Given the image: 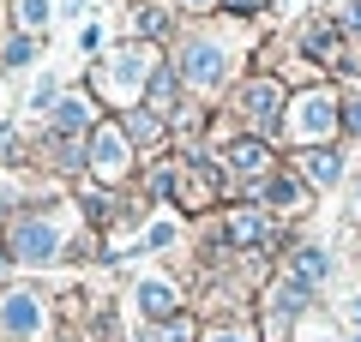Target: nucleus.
<instances>
[{"label":"nucleus","instance_id":"obj_14","mask_svg":"<svg viewBox=\"0 0 361 342\" xmlns=\"http://www.w3.org/2000/svg\"><path fill=\"white\" fill-rule=\"evenodd\" d=\"M54 90H61V84H54V78H42V84L30 90V108H49V102H54Z\"/></svg>","mask_w":361,"mask_h":342},{"label":"nucleus","instance_id":"obj_18","mask_svg":"<svg viewBox=\"0 0 361 342\" xmlns=\"http://www.w3.org/2000/svg\"><path fill=\"white\" fill-rule=\"evenodd\" d=\"M229 6H265V0H229Z\"/></svg>","mask_w":361,"mask_h":342},{"label":"nucleus","instance_id":"obj_11","mask_svg":"<svg viewBox=\"0 0 361 342\" xmlns=\"http://www.w3.org/2000/svg\"><path fill=\"white\" fill-rule=\"evenodd\" d=\"M295 277H301V282H319V277H325V253H301V258H295Z\"/></svg>","mask_w":361,"mask_h":342},{"label":"nucleus","instance_id":"obj_8","mask_svg":"<svg viewBox=\"0 0 361 342\" xmlns=\"http://www.w3.org/2000/svg\"><path fill=\"white\" fill-rule=\"evenodd\" d=\"M139 300H145V312H151V318H163L169 312V306H175V289H169V282H145V289H139Z\"/></svg>","mask_w":361,"mask_h":342},{"label":"nucleus","instance_id":"obj_13","mask_svg":"<svg viewBox=\"0 0 361 342\" xmlns=\"http://www.w3.org/2000/svg\"><path fill=\"white\" fill-rule=\"evenodd\" d=\"M307 168H313V175H319V180H337V156H331V151H319V156H313Z\"/></svg>","mask_w":361,"mask_h":342},{"label":"nucleus","instance_id":"obj_10","mask_svg":"<svg viewBox=\"0 0 361 342\" xmlns=\"http://www.w3.org/2000/svg\"><path fill=\"white\" fill-rule=\"evenodd\" d=\"M139 30H145V37H169V13H163V6H157V0H151V6H139Z\"/></svg>","mask_w":361,"mask_h":342},{"label":"nucleus","instance_id":"obj_12","mask_svg":"<svg viewBox=\"0 0 361 342\" xmlns=\"http://www.w3.org/2000/svg\"><path fill=\"white\" fill-rule=\"evenodd\" d=\"M337 30H361V0H337Z\"/></svg>","mask_w":361,"mask_h":342},{"label":"nucleus","instance_id":"obj_16","mask_svg":"<svg viewBox=\"0 0 361 342\" xmlns=\"http://www.w3.org/2000/svg\"><path fill=\"white\" fill-rule=\"evenodd\" d=\"M61 13H66V18H78V13H85V0H61Z\"/></svg>","mask_w":361,"mask_h":342},{"label":"nucleus","instance_id":"obj_4","mask_svg":"<svg viewBox=\"0 0 361 342\" xmlns=\"http://www.w3.org/2000/svg\"><path fill=\"white\" fill-rule=\"evenodd\" d=\"M54 228L49 222H25V228H13V253L18 258H30V265H37V258H54Z\"/></svg>","mask_w":361,"mask_h":342},{"label":"nucleus","instance_id":"obj_19","mask_svg":"<svg viewBox=\"0 0 361 342\" xmlns=\"http://www.w3.org/2000/svg\"><path fill=\"white\" fill-rule=\"evenodd\" d=\"M217 342H247V336H217Z\"/></svg>","mask_w":361,"mask_h":342},{"label":"nucleus","instance_id":"obj_17","mask_svg":"<svg viewBox=\"0 0 361 342\" xmlns=\"http://www.w3.org/2000/svg\"><path fill=\"white\" fill-rule=\"evenodd\" d=\"M349 127H355V132H361V102H349Z\"/></svg>","mask_w":361,"mask_h":342},{"label":"nucleus","instance_id":"obj_7","mask_svg":"<svg viewBox=\"0 0 361 342\" xmlns=\"http://www.w3.org/2000/svg\"><path fill=\"white\" fill-rule=\"evenodd\" d=\"M0 61H6V66H30V61H37V37H30V30H18V37H6V49H0Z\"/></svg>","mask_w":361,"mask_h":342},{"label":"nucleus","instance_id":"obj_5","mask_svg":"<svg viewBox=\"0 0 361 342\" xmlns=\"http://www.w3.org/2000/svg\"><path fill=\"white\" fill-rule=\"evenodd\" d=\"M0 324L25 342L30 330H37V294H6V306H0Z\"/></svg>","mask_w":361,"mask_h":342},{"label":"nucleus","instance_id":"obj_1","mask_svg":"<svg viewBox=\"0 0 361 342\" xmlns=\"http://www.w3.org/2000/svg\"><path fill=\"white\" fill-rule=\"evenodd\" d=\"M145 78H151V49H145V42H133V49H121L115 61L97 66V84H103L109 96H133Z\"/></svg>","mask_w":361,"mask_h":342},{"label":"nucleus","instance_id":"obj_15","mask_svg":"<svg viewBox=\"0 0 361 342\" xmlns=\"http://www.w3.org/2000/svg\"><path fill=\"white\" fill-rule=\"evenodd\" d=\"M175 6H187V13H211V6H223V0H175Z\"/></svg>","mask_w":361,"mask_h":342},{"label":"nucleus","instance_id":"obj_3","mask_svg":"<svg viewBox=\"0 0 361 342\" xmlns=\"http://www.w3.org/2000/svg\"><path fill=\"white\" fill-rule=\"evenodd\" d=\"M295 132H301V139L313 132V144L331 139V96H325V90H307V96L295 102Z\"/></svg>","mask_w":361,"mask_h":342},{"label":"nucleus","instance_id":"obj_6","mask_svg":"<svg viewBox=\"0 0 361 342\" xmlns=\"http://www.w3.org/2000/svg\"><path fill=\"white\" fill-rule=\"evenodd\" d=\"M49 13H54V0H13V18L30 30V37H37V30L49 25Z\"/></svg>","mask_w":361,"mask_h":342},{"label":"nucleus","instance_id":"obj_9","mask_svg":"<svg viewBox=\"0 0 361 342\" xmlns=\"http://www.w3.org/2000/svg\"><path fill=\"white\" fill-rule=\"evenodd\" d=\"M271 108H277V84H271V78H259V84H247V114H259V120H265Z\"/></svg>","mask_w":361,"mask_h":342},{"label":"nucleus","instance_id":"obj_20","mask_svg":"<svg viewBox=\"0 0 361 342\" xmlns=\"http://www.w3.org/2000/svg\"><path fill=\"white\" fill-rule=\"evenodd\" d=\"M355 210H361V186H355Z\"/></svg>","mask_w":361,"mask_h":342},{"label":"nucleus","instance_id":"obj_2","mask_svg":"<svg viewBox=\"0 0 361 342\" xmlns=\"http://www.w3.org/2000/svg\"><path fill=\"white\" fill-rule=\"evenodd\" d=\"M223 61H229V54H223V42H211V37H193L187 49H180V78L205 90V84H217V78H223Z\"/></svg>","mask_w":361,"mask_h":342}]
</instances>
